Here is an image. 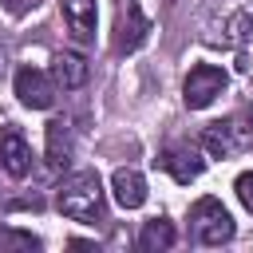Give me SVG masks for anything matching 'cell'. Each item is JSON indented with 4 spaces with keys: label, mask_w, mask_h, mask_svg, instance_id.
<instances>
[{
    "label": "cell",
    "mask_w": 253,
    "mask_h": 253,
    "mask_svg": "<svg viewBox=\"0 0 253 253\" xmlns=\"http://www.w3.org/2000/svg\"><path fill=\"white\" fill-rule=\"evenodd\" d=\"M253 36V0H210L202 12V43L210 47H241Z\"/></svg>",
    "instance_id": "6da1fadb"
},
{
    "label": "cell",
    "mask_w": 253,
    "mask_h": 253,
    "mask_svg": "<svg viewBox=\"0 0 253 253\" xmlns=\"http://www.w3.org/2000/svg\"><path fill=\"white\" fill-rule=\"evenodd\" d=\"M55 206L63 217H75V221H95L103 213V182L95 170H75L59 182V194H55Z\"/></svg>",
    "instance_id": "7a4b0ae2"
},
{
    "label": "cell",
    "mask_w": 253,
    "mask_h": 253,
    "mask_svg": "<svg viewBox=\"0 0 253 253\" xmlns=\"http://www.w3.org/2000/svg\"><path fill=\"white\" fill-rule=\"evenodd\" d=\"M190 225H194V237H198L202 245H225V241H233V233H237L229 210H225L217 198H198V202L190 206Z\"/></svg>",
    "instance_id": "3957f363"
},
{
    "label": "cell",
    "mask_w": 253,
    "mask_h": 253,
    "mask_svg": "<svg viewBox=\"0 0 253 253\" xmlns=\"http://www.w3.org/2000/svg\"><path fill=\"white\" fill-rule=\"evenodd\" d=\"M225 87H229V75L217 63H194L190 75H186V83H182V99H186L190 111H206Z\"/></svg>",
    "instance_id": "277c9868"
},
{
    "label": "cell",
    "mask_w": 253,
    "mask_h": 253,
    "mask_svg": "<svg viewBox=\"0 0 253 253\" xmlns=\"http://www.w3.org/2000/svg\"><path fill=\"white\" fill-rule=\"evenodd\" d=\"M245 146H253V134L237 119H217V123H210L202 130V150L210 158H229V154H237Z\"/></svg>",
    "instance_id": "5b68a950"
},
{
    "label": "cell",
    "mask_w": 253,
    "mask_h": 253,
    "mask_svg": "<svg viewBox=\"0 0 253 253\" xmlns=\"http://www.w3.org/2000/svg\"><path fill=\"white\" fill-rule=\"evenodd\" d=\"M150 36V20L142 16L138 0H119V16H115V55H130L146 43Z\"/></svg>",
    "instance_id": "8992f818"
},
{
    "label": "cell",
    "mask_w": 253,
    "mask_h": 253,
    "mask_svg": "<svg viewBox=\"0 0 253 253\" xmlns=\"http://www.w3.org/2000/svg\"><path fill=\"white\" fill-rule=\"evenodd\" d=\"M206 150L202 146H194V142H170V146H162V154L154 158L174 182H194V178H202V170H206V158H202Z\"/></svg>",
    "instance_id": "52a82bcc"
},
{
    "label": "cell",
    "mask_w": 253,
    "mask_h": 253,
    "mask_svg": "<svg viewBox=\"0 0 253 253\" xmlns=\"http://www.w3.org/2000/svg\"><path fill=\"white\" fill-rule=\"evenodd\" d=\"M12 87H16V99L24 107H32V111H47L55 103V91H59L55 79L43 75V71H36V67H20L16 79H12Z\"/></svg>",
    "instance_id": "ba28073f"
},
{
    "label": "cell",
    "mask_w": 253,
    "mask_h": 253,
    "mask_svg": "<svg viewBox=\"0 0 253 253\" xmlns=\"http://www.w3.org/2000/svg\"><path fill=\"white\" fill-rule=\"evenodd\" d=\"M43 154H47V166L51 170H63L71 162V154H75V126H71V119L55 115L43 126Z\"/></svg>",
    "instance_id": "9c48e42d"
},
{
    "label": "cell",
    "mask_w": 253,
    "mask_h": 253,
    "mask_svg": "<svg viewBox=\"0 0 253 253\" xmlns=\"http://www.w3.org/2000/svg\"><path fill=\"white\" fill-rule=\"evenodd\" d=\"M32 146H28V138L16 130V126H4L0 130V170L8 174V178H28L32 174Z\"/></svg>",
    "instance_id": "30bf717a"
},
{
    "label": "cell",
    "mask_w": 253,
    "mask_h": 253,
    "mask_svg": "<svg viewBox=\"0 0 253 253\" xmlns=\"http://www.w3.org/2000/svg\"><path fill=\"white\" fill-rule=\"evenodd\" d=\"M51 79L59 91H79L91 79V63L83 51H55L51 55Z\"/></svg>",
    "instance_id": "8fae6325"
},
{
    "label": "cell",
    "mask_w": 253,
    "mask_h": 253,
    "mask_svg": "<svg viewBox=\"0 0 253 253\" xmlns=\"http://www.w3.org/2000/svg\"><path fill=\"white\" fill-rule=\"evenodd\" d=\"M59 8H63V28H67V36H71L79 47H87V43L95 40V0H59Z\"/></svg>",
    "instance_id": "7c38bea8"
},
{
    "label": "cell",
    "mask_w": 253,
    "mask_h": 253,
    "mask_svg": "<svg viewBox=\"0 0 253 253\" xmlns=\"http://www.w3.org/2000/svg\"><path fill=\"white\" fill-rule=\"evenodd\" d=\"M111 194L123 210H138V206H146V178L130 166H119L111 174Z\"/></svg>",
    "instance_id": "4fadbf2b"
},
{
    "label": "cell",
    "mask_w": 253,
    "mask_h": 253,
    "mask_svg": "<svg viewBox=\"0 0 253 253\" xmlns=\"http://www.w3.org/2000/svg\"><path fill=\"white\" fill-rule=\"evenodd\" d=\"M178 241V233H174V221H166V217H154V221H146L142 225V233H138V249H170Z\"/></svg>",
    "instance_id": "5bb4252c"
},
{
    "label": "cell",
    "mask_w": 253,
    "mask_h": 253,
    "mask_svg": "<svg viewBox=\"0 0 253 253\" xmlns=\"http://www.w3.org/2000/svg\"><path fill=\"white\" fill-rule=\"evenodd\" d=\"M8 249L32 253V249H40V237L28 233V229H0V253H8Z\"/></svg>",
    "instance_id": "9a60e30c"
},
{
    "label": "cell",
    "mask_w": 253,
    "mask_h": 253,
    "mask_svg": "<svg viewBox=\"0 0 253 253\" xmlns=\"http://www.w3.org/2000/svg\"><path fill=\"white\" fill-rule=\"evenodd\" d=\"M233 190H237V202L253 213V170H245V174H237V182H233Z\"/></svg>",
    "instance_id": "2e32d148"
},
{
    "label": "cell",
    "mask_w": 253,
    "mask_h": 253,
    "mask_svg": "<svg viewBox=\"0 0 253 253\" xmlns=\"http://www.w3.org/2000/svg\"><path fill=\"white\" fill-rule=\"evenodd\" d=\"M245 126H249V134H253V107H249V115H245Z\"/></svg>",
    "instance_id": "e0dca14e"
},
{
    "label": "cell",
    "mask_w": 253,
    "mask_h": 253,
    "mask_svg": "<svg viewBox=\"0 0 253 253\" xmlns=\"http://www.w3.org/2000/svg\"><path fill=\"white\" fill-rule=\"evenodd\" d=\"M4 63H8V55H4V43H0V71H4Z\"/></svg>",
    "instance_id": "ac0fdd59"
}]
</instances>
